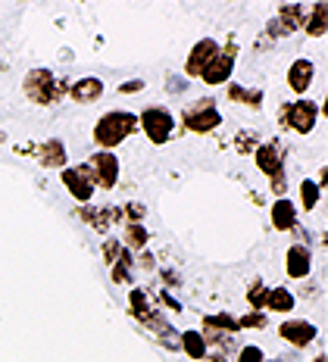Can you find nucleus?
<instances>
[{
	"instance_id": "f257e3e1",
	"label": "nucleus",
	"mask_w": 328,
	"mask_h": 362,
	"mask_svg": "<svg viewBox=\"0 0 328 362\" xmlns=\"http://www.w3.org/2000/svg\"><path fill=\"white\" fill-rule=\"evenodd\" d=\"M135 128H138V116H135V112L113 110V112H106L101 122L94 125V141H97V144H101L103 150L119 147L122 141H125L128 134L135 132Z\"/></svg>"
},
{
	"instance_id": "f03ea898",
	"label": "nucleus",
	"mask_w": 328,
	"mask_h": 362,
	"mask_svg": "<svg viewBox=\"0 0 328 362\" xmlns=\"http://www.w3.org/2000/svg\"><path fill=\"white\" fill-rule=\"evenodd\" d=\"M26 94L32 97L35 103H57V97L66 90L63 81H57V75L47 72V69H35L26 75Z\"/></svg>"
},
{
	"instance_id": "7ed1b4c3",
	"label": "nucleus",
	"mask_w": 328,
	"mask_h": 362,
	"mask_svg": "<svg viewBox=\"0 0 328 362\" xmlns=\"http://www.w3.org/2000/svg\"><path fill=\"white\" fill-rule=\"evenodd\" d=\"M316 119H319V103L316 100H294V103H285V107L278 110V122L294 128V132H300V134L312 132Z\"/></svg>"
},
{
	"instance_id": "20e7f679",
	"label": "nucleus",
	"mask_w": 328,
	"mask_h": 362,
	"mask_svg": "<svg viewBox=\"0 0 328 362\" xmlns=\"http://www.w3.org/2000/svg\"><path fill=\"white\" fill-rule=\"evenodd\" d=\"M172 125H175L172 112H166L159 107H150V110H144L138 116V128L147 132V138L154 141V144H166V141L172 138Z\"/></svg>"
},
{
	"instance_id": "39448f33",
	"label": "nucleus",
	"mask_w": 328,
	"mask_h": 362,
	"mask_svg": "<svg viewBox=\"0 0 328 362\" xmlns=\"http://www.w3.org/2000/svg\"><path fill=\"white\" fill-rule=\"evenodd\" d=\"M185 125L191 132H213L216 125H222V112L216 110V103H213V97H203L197 107H191L185 112Z\"/></svg>"
},
{
	"instance_id": "423d86ee",
	"label": "nucleus",
	"mask_w": 328,
	"mask_h": 362,
	"mask_svg": "<svg viewBox=\"0 0 328 362\" xmlns=\"http://www.w3.org/2000/svg\"><path fill=\"white\" fill-rule=\"evenodd\" d=\"M88 169L94 172V185L103 187V191H113L119 181V160L116 153H110V150H101V153L91 156Z\"/></svg>"
},
{
	"instance_id": "0eeeda50",
	"label": "nucleus",
	"mask_w": 328,
	"mask_h": 362,
	"mask_svg": "<svg viewBox=\"0 0 328 362\" xmlns=\"http://www.w3.org/2000/svg\"><path fill=\"white\" fill-rule=\"evenodd\" d=\"M303 22H307V6H300V4H285V6L278 10V19L269 22L266 35H272V37L291 35V32H297V28H303Z\"/></svg>"
},
{
	"instance_id": "6e6552de",
	"label": "nucleus",
	"mask_w": 328,
	"mask_h": 362,
	"mask_svg": "<svg viewBox=\"0 0 328 362\" xmlns=\"http://www.w3.org/2000/svg\"><path fill=\"white\" fill-rule=\"evenodd\" d=\"M63 185L72 191V197L79 203H88L94 197V172L88 165H75V169H63Z\"/></svg>"
},
{
	"instance_id": "1a4fd4ad",
	"label": "nucleus",
	"mask_w": 328,
	"mask_h": 362,
	"mask_svg": "<svg viewBox=\"0 0 328 362\" xmlns=\"http://www.w3.org/2000/svg\"><path fill=\"white\" fill-rule=\"evenodd\" d=\"M232 69H234V47H225L210 59V66L200 72V78L207 85H222V81L232 78Z\"/></svg>"
},
{
	"instance_id": "9d476101",
	"label": "nucleus",
	"mask_w": 328,
	"mask_h": 362,
	"mask_svg": "<svg viewBox=\"0 0 328 362\" xmlns=\"http://www.w3.org/2000/svg\"><path fill=\"white\" fill-rule=\"evenodd\" d=\"M219 54V44L213 41V37H203V41L194 44V50H191L188 63H185V72L191 75V78H200V72L210 66V59Z\"/></svg>"
},
{
	"instance_id": "9b49d317",
	"label": "nucleus",
	"mask_w": 328,
	"mask_h": 362,
	"mask_svg": "<svg viewBox=\"0 0 328 362\" xmlns=\"http://www.w3.org/2000/svg\"><path fill=\"white\" fill-rule=\"evenodd\" d=\"M278 334L285 337L291 346H297V350H303L307 344L316 341V325L312 322H303V319H297V322H281L278 325Z\"/></svg>"
},
{
	"instance_id": "f8f14e48",
	"label": "nucleus",
	"mask_w": 328,
	"mask_h": 362,
	"mask_svg": "<svg viewBox=\"0 0 328 362\" xmlns=\"http://www.w3.org/2000/svg\"><path fill=\"white\" fill-rule=\"evenodd\" d=\"M312 75H316V66L310 59H297V63H291V69H288V85L297 94H303L312 85Z\"/></svg>"
},
{
	"instance_id": "ddd939ff",
	"label": "nucleus",
	"mask_w": 328,
	"mask_h": 362,
	"mask_svg": "<svg viewBox=\"0 0 328 362\" xmlns=\"http://www.w3.org/2000/svg\"><path fill=\"white\" fill-rule=\"evenodd\" d=\"M281 156H285V153H281L278 144H259V147H256V165H259V169H263L269 178L278 175V172H285V169H281Z\"/></svg>"
},
{
	"instance_id": "4468645a",
	"label": "nucleus",
	"mask_w": 328,
	"mask_h": 362,
	"mask_svg": "<svg viewBox=\"0 0 328 362\" xmlns=\"http://www.w3.org/2000/svg\"><path fill=\"white\" fill-rule=\"evenodd\" d=\"M69 94H72L75 103H94L97 97L103 94V81L94 78V75H88V78H79V81H75V85L69 88Z\"/></svg>"
},
{
	"instance_id": "2eb2a0df",
	"label": "nucleus",
	"mask_w": 328,
	"mask_h": 362,
	"mask_svg": "<svg viewBox=\"0 0 328 362\" xmlns=\"http://www.w3.org/2000/svg\"><path fill=\"white\" fill-rule=\"evenodd\" d=\"M285 266H288V275L297 278V281H300V278H307V275H310V266H312L310 250H307V247H297V244H294L291 250H288Z\"/></svg>"
},
{
	"instance_id": "dca6fc26",
	"label": "nucleus",
	"mask_w": 328,
	"mask_h": 362,
	"mask_svg": "<svg viewBox=\"0 0 328 362\" xmlns=\"http://www.w3.org/2000/svg\"><path fill=\"white\" fill-rule=\"evenodd\" d=\"M79 216L85 218V222H88L94 231H106V228H110V225L122 216V209H91V206H81Z\"/></svg>"
},
{
	"instance_id": "f3484780",
	"label": "nucleus",
	"mask_w": 328,
	"mask_h": 362,
	"mask_svg": "<svg viewBox=\"0 0 328 362\" xmlns=\"http://www.w3.org/2000/svg\"><path fill=\"white\" fill-rule=\"evenodd\" d=\"M294 222H297V206L291 200L278 197L276 203H272V225H276L278 231H291Z\"/></svg>"
},
{
	"instance_id": "a211bd4d",
	"label": "nucleus",
	"mask_w": 328,
	"mask_h": 362,
	"mask_svg": "<svg viewBox=\"0 0 328 362\" xmlns=\"http://www.w3.org/2000/svg\"><path fill=\"white\" fill-rule=\"evenodd\" d=\"M325 22H328V4L322 0V4H312V6H310V19L303 22V28H307L312 37H322L325 28H328Z\"/></svg>"
},
{
	"instance_id": "6ab92c4d",
	"label": "nucleus",
	"mask_w": 328,
	"mask_h": 362,
	"mask_svg": "<svg viewBox=\"0 0 328 362\" xmlns=\"http://www.w3.org/2000/svg\"><path fill=\"white\" fill-rule=\"evenodd\" d=\"M41 163L47 165V169H63L66 165V147L63 141H47V144H41Z\"/></svg>"
},
{
	"instance_id": "aec40b11",
	"label": "nucleus",
	"mask_w": 328,
	"mask_h": 362,
	"mask_svg": "<svg viewBox=\"0 0 328 362\" xmlns=\"http://www.w3.org/2000/svg\"><path fill=\"white\" fill-rule=\"evenodd\" d=\"M294 303L297 300L288 288H272L269 293H266V309H272V313H291Z\"/></svg>"
},
{
	"instance_id": "412c9836",
	"label": "nucleus",
	"mask_w": 328,
	"mask_h": 362,
	"mask_svg": "<svg viewBox=\"0 0 328 362\" xmlns=\"http://www.w3.org/2000/svg\"><path fill=\"white\" fill-rule=\"evenodd\" d=\"M179 344H181V350H185L191 359L207 356V341H203V334H197V331H185V334L179 337Z\"/></svg>"
},
{
	"instance_id": "4be33fe9",
	"label": "nucleus",
	"mask_w": 328,
	"mask_h": 362,
	"mask_svg": "<svg viewBox=\"0 0 328 362\" xmlns=\"http://www.w3.org/2000/svg\"><path fill=\"white\" fill-rule=\"evenodd\" d=\"M125 247H132V250H141V247H147V225L128 222L125 225Z\"/></svg>"
},
{
	"instance_id": "5701e85b",
	"label": "nucleus",
	"mask_w": 328,
	"mask_h": 362,
	"mask_svg": "<svg viewBox=\"0 0 328 362\" xmlns=\"http://www.w3.org/2000/svg\"><path fill=\"white\" fill-rule=\"evenodd\" d=\"M228 97L238 103H250V107H259V100H263V90H247L241 85H228Z\"/></svg>"
},
{
	"instance_id": "b1692460",
	"label": "nucleus",
	"mask_w": 328,
	"mask_h": 362,
	"mask_svg": "<svg viewBox=\"0 0 328 362\" xmlns=\"http://www.w3.org/2000/svg\"><path fill=\"white\" fill-rule=\"evenodd\" d=\"M203 325L213 331H222V334H234L238 331V319H232V315H207Z\"/></svg>"
},
{
	"instance_id": "393cba45",
	"label": "nucleus",
	"mask_w": 328,
	"mask_h": 362,
	"mask_svg": "<svg viewBox=\"0 0 328 362\" xmlns=\"http://www.w3.org/2000/svg\"><path fill=\"white\" fill-rule=\"evenodd\" d=\"M300 203H303V209H316V203H319V181H300Z\"/></svg>"
},
{
	"instance_id": "a878e982",
	"label": "nucleus",
	"mask_w": 328,
	"mask_h": 362,
	"mask_svg": "<svg viewBox=\"0 0 328 362\" xmlns=\"http://www.w3.org/2000/svg\"><path fill=\"white\" fill-rule=\"evenodd\" d=\"M128 306H132V313L138 315L141 322L150 315V303H147V293H144V291H132V297H128Z\"/></svg>"
},
{
	"instance_id": "bb28decb",
	"label": "nucleus",
	"mask_w": 328,
	"mask_h": 362,
	"mask_svg": "<svg viewBox=\"0 0 328 362\" xmlns=\"http://www.w3.org/2000/svg\"><path fill=\"white\" fill-rule=\"evenodd\" d=\"M266 284L263 281H254V288H250V293H247V303L254 306V309H259V306H266Z\"/></svg>"
},
{
	"instance_id": "cd10ccee",
	"label": "nucleus",
	"mask_w": 328,
	"mask_h": 362,
	"mask_svg": "<svg viewBox=\"0 0 328 362\" xmlns=\"http://www.w3.org/2000/svg\"><path fill=\"white\" fill-rule=\"evenodd\" d=\"M132 266H128V262H113V281L116 284H128L132 281Z\"/></svg>"
},
{
	"instance_id": "c85d7f7f",
	"label": "nucleus",
	"mask_w": 328,
	"mask_h": 362,
	"mask_svg": "<svg viewBox=\"0 0 328 362\" xmlns=\"http://www.w3.org/2000/svg\"><path fill=\"white\" fill-rule=\"evenodd\" d=\"M238 362H266V359H263V350H259V346H241Z\"/></svg>"
},
{
	"instance_id": "c756f323",
	"label": "nucleus",
	"mask_w": 328,
	"mask_h": 362,
	"mask_svg": "<svg viewBox=\"0 0 328 362\" xmlns=\"http://www.w3.org/2000/svg\"><path fill=\"white\" fill-rule=\"evenodd\" d=\"M263 325H266L263 313H250V315H244V319H238V328H263Z\"/></svg>"
},
{
	"instance_id": "7c9ffc66",
	"label": "nucleus",
	"mask_w": 328,
	"mask_h": 362,
	"mask_svg": "<svg viewBox=\"0 0 328 362\" xmlns=\"http://www.w3.org/2000/svg\"><path fill=\"white\" fill-rule=\"evenodd\" d=\"M122 250H125V247H122V244H119V240H110V244H106V247H103V256H106V259H110V262H119V256H122Z\"/></svg>"
},
{
	"instance_id": "2f4dec72",
	"label": "nucleus",
	"mask_w": 328,
	"mask_h": 362,
	"mask_svg": "<svg viewBox=\"0 0 328 362\" xmlns=\"http://www.w3.org/2000/svg\"><path fill=\"white\" fill-rule=\"evenodd\" d=\"M285 185H288V181H285V172H278V175H272V187H276V194H278V197H281V194H285Z\"/></svg>"
},
{
	"instance_id": "473e14b6",
	"label": "nucleus",
	"mask_w": 328,
	"mask_h": 362,
	"mask_svg": "<svg viewBox=\"0 0 328 362\" xmlns=\"http://www.w3.org/2000/svg\"><path fill=\"white\" fill-rule=\"evenodd\" d=\"M203 362H228V359H225V350H216V353H207V356H203Z\"/></svg>"
},
{
	"instance_id": "72a5a7b5",
	"label": "nucleus",
	"mask_w": 328,
	"mask_h": 362,
	"mask_svg": "<svg viewBox=\"0 0 328 362\" xmlns=\"http://www.w3.org/2000/svg\"><path fill=\"white\" fill-rule=\"evenodd\" d=\"M141 88H144V81H128V85H122V94H135Z\"/></svg>"
},
{
	"instance_id": "f704fd0d",
	"label": "nucleus",
	"mask_w": 328,
	"mask_h": 362,
	"mask_svg": "<svg viewBox=\"0 0 328 362\" xmlns=\"http://www.w3.org/2000/svg\"><path fill=\"white\" fill-rule=\"evenodd\" d=\"M128 216H132L135 222H138V218L144 216V206H138V203H132V206H128Z\"/></svg>"
},
{
	"instance_id": "c9c22d12",
	"label": "nucleus",
	"mask_w": 328,
	"mask_h": 362,
	"mask_svg": "<svg viewBox=\"0 0 328 362\" xmlns=\"http://www.w3.org/2000/svg\"><path fill=\"white\" fill-rule=\"evenodd\" d=\"M141 266H144V269H154V256L144 253V256H141Z\"/></svg>"
},
{
	"instance_id": "e433bc0d",
	"label": "nucleus",
	"mask_w": 328,
	"mask_h": 362,
	"mask_svg": "<svg viewBox=\"0 0 328 362\" xmlns=\"http://www.w3.org/2000/svg\"><path fill=\"white\" fill-rule=\"evenodd\" d=\"M312 362H328V359H325V353H322V356H316V359H312Z\"/></svg>"
},
{
	"instance_id": "4c0bfd02",
	"label": "nucleus",
	"mask_w": 328,
	"mask_h": 362,
	"mask_svg": "<svg viewBox=\"0 0 328 362\" xmlns=\"http://www.w3.org/2000/svg\"><path fill=\"white\" fill-rule=\"evenodd\" d=\"M276 362H278V359H276Z\"/></svg>"
}]
</instances>
